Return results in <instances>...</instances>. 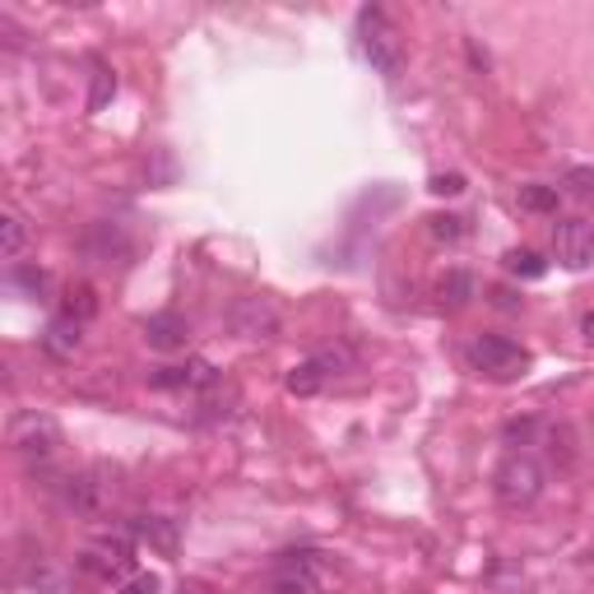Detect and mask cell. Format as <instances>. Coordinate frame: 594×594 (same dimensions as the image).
<instances>
[{
  "label": "cell",
  "mask_w": 594,
  "mask_h": 594,
  "mask_svg": "<svg viewBox=\"0 0 594 594\" xmlns=\"http://www.w3.org/2000/svg\"><path fill=\"white\" fill-rule=\"evenodd\" d=\"M432 191H436V195H460V191H464V177H460V172H436V177H432Z\"/></svg>",
  "instance_id": "26"
},
{
  "label": "cell",
  "mask_w": 594,
  "mask_h": 594,
  "mask_svg": "<svg viewBox=\"0 0 594 594\" xmlns=\"http://www.w3.org/2000/svg\"><path fill=\"white\" fill-rule=\"evenodd\" d=\"M23 594H74V585H70V572H61V566L33 562L29 576H23Z\"/></svg>",
  "instance_id": "16"
},
{
  "label": "cell",
  "mask_w": 594,
  "mask_h": 594,
  "mask_svg": "<svg viewBox=\"0 0 594 594\" xmlns=\"http://www.w3.org/2000/svg\"><path fill=\"white\" fill-rule=\"evenodd\" d=\"M23 242H29V228H23V219L14 210H6L0 214V255H6V261H19Z\"/></svg>",
  "instance_id": "18"
},
{
  "label": "cell",
  "mask_w": 594,
  "mask_h": 594,
  "mask_svg": "<svg viewBox=\"0 0 594 594\" xmlns=\"http://www.w3.org/2000/svg\"><path fill=\"white\" fill-rule=\"evenodd\" d=\"M131 251V238L121 232V223H93L89 232H84V255L89 261H98V265H112V255H125Z\"/></svg>",
  "instance_id": "15"
},
{
  "label": "cell",
  "mask_w": 594,
  "mask_h": 594,
  "mask_svg": "<svg viewBox=\"0 0 594 594\" xmlns=\"http://www.w3.org/2000/svg\"><path fill=\"white\" fill-rule=\"evenodd\" d=\"M74 566L89 576V581H98V585H121V581H131V572H135V538L125 534V530H117V534H98V538H89V544L74 553Z\"/></svg>",
  "instance_id": "2"
},
{
  "label": "cell",
  "mask_w": 594,
  "mask_h": 594,
  "mask_svg": "<svg viewBox=\"0 0 594 594\" xmlns=\"http://www.w3.org/2000/svg\"><path fill=\"white\" fill-rule=\"evenodd\" d=\"M493 302L502 306V312H515V306H521V298H515L511 289H493Z\"/></svg>",
  "instance_id": "28"
},
{
  "label": "cell",
  "mask_w": 594,
  "mask_h": 594,
  "mask_svg": "<svg viewBox=\"0 0 594 594\" xmlns=\"http://www.w3.org/2000/svg\"><path fill=\"white\" fill-rule=\"evenodd\" d=\"M427 223H432V238L436 242H460L464 238V219H455V214H436Z\"/></svg>",
  "instance_id": "24"
},
{
  "label": "cell",
  "mask_w": 594,
  "mask_h": 594,
  "mask_svg": "<svg viewBox=\"0 0 594 594\" xmlns=\"http://www.w3.org/2000/svg\"><path fill=\"white\" fill-rule=\"evenodd\" d=\"M470 298H474V274L470 270H446L442 283H436V302H442L446 312H460Z\"/></svg>",
  "instance_id": "17"
},
{
  "label": "cell",
  "mask_w": 594,
  "mask_h": 594,
  "mask_svg": "<svg viewBox=\"0 0 594 594\" xmlns=\"http://www.w3.org/2000/svg\"><path fill=\"white\" fill-rule=\"evenodd\" d=\"M340 572L316 548H289L270 566V594H330Z\"/></svg>",
  "instance_id": "1"
},
{
  "label": "cell",
  "mask_w": 594,
  "mask_h": 594,
  "mask_svg": "<svg viewBox=\"0 0 594 594\" xmlns=\"http://www.w3.org/2000/svg\"><path fill=\"white\" fill-rule=\"evenodd\" d=\"M98 479H102V470H89L66 483V506L74 515H102V506H108V483H98Z\"/></svg>",
  "instance_id": "12"
},
{
  "label": "cell",
  "mask_w": 594,
  "mask_h": 594,
  "mask_svg": "<svg viewBox=\"0 0 594 594\" xmlns=\"http://www.w3.org/2000/svg\"><path fill=\"white\" fill-rule=\"evenodd\" d=\"M232 334H242V340H274L279 334V306L265 302V298H242L232 302Z\"/></svg>",
  "instance_id": "9"
},
{
  "label": "cell",
  "mask_w": 594,
  "mask_h": 594,
  "mask_svg": "<svg viewBox=\"0 0 594 594\" xmlns=\"http://www.w3.org/2000/svg\"><path fill=\"white\" fill-rule=\"evenodd\" d=\"M358 47H363V57L372 61L376 74H385V80H400V70H404L400 33H395L391 14H385L381 6L358 10Z\"/></svg>",
  "instance_id": "3"
},
{
  "label": "cell",
  "mask_w": 594,
  "mask_h": 594,
  "mask_svg": "<svg viewBox=\"0 0 594 594\" xmlns=\"http://www.w3.org/2000/svg\"><path fill=\"white\" fill-rule=\"evenodd\" d=\"M506 270H511V274H521V279H538L548 265L538 261L534 251H506Z\"/></svg>",
  "instance_id": "23"
},
{
  "label": "cell",
  "mask_w": 594,
  "mask_h": 594,
  "mask_svg": "<svg viewBox=\"0 0 594 594\" xmlns=\"http://www.w3.org/2000/svg\"><path fill=\"white\" fill-rule=\"evenodd\" d=\"M117 93V74L108 70V66H93V93H89V112H102V108H108V98Z\"/></svg>",
  "instance_id": "21"
},
{
  "label": "cell",
  "mask_w": 594,
  "mask_h": 594,
  "mask_svg": "<svg viewBox=\"0 0 594 594\" xmlns=\"http://www.w3.org/2000/svg\"><path fill=\"white\" fill-rule=\"evenodd\" d=\"M464 363L487 381H521L530 372V349L506 340V334H479L464 344Z\"/></svg>",
  "instance_id": "4"
},
{
  "label": "cell",
  "mask_w": 594,
  "mask_h": 594,
  "mask_svg": "<svg viewBox=\"0 0 594 594\" xmlns=\"http://www.w3.org/2000/svg\"><path fill=\"white\" fill-rule=\"evenodd\" d=\"M14 283H23L33 298H42V289H47V270H38V265H14V274H10Z\"/></svg>",
  "instance_id": "25"
},
{
  "label": "cell",
  "mask_w": 594,
  "mask_h": 594,
  "mask_svg": "<svg viewBox=\"0 0 594 594\" xmlns=\"http://www.w3.org/2000/svg\"><path fill=\"white\" fill-rule=\"evenodd\" d=\"M144 381L153 391H210V385H219V372L204 358H187L177 368H149Z\"/></svg>",
  "instance_id": "7"
},
{
  "label": "cell",
  "mask_w": 594,
  "mask_h": 594,
  "mask_svg": "<svg viewBox=\"0 0 594 594\" xmlns=\"http://www.w3.org/2000/svg\"><path fill=\"white\" fill-rule=\"evenodd\" d=\"M493 493L502 506L521 511V506H534L538 493H544V464H538L530 451H511L497 470H493Z\"/></svg>",
  "instance_id": "5"
},
{
  "label": "cell",
  "mask_w": 594,
  "mask_h": 594,
  "mask_svg": "<svg viewBox=\"0 0 594 594\" xmlns=\"http://www.w3.org/2000/svg\"><path fill=\"white\" fill-rule=\"evenodd\" d=\"M98 312V298H93V289H89V283H74V289H66V312L61 316H74V321H89Z\"/></svg>",
  "instance_id": "20"
},
{
  "label": "cell",
  "mask_w": 594,
  "mask_h": 594,
  "mask_svg": "<svg viewBox=\"0 0 594 594\" xmlns=\"http://www.w3.org/2000/svg\"><path fill=\"white\" fill-rule=\"evenodd\" d=\"M84 344V325L74 316H51L47 330H42V353L47 358H61V363H70L74 353H80Z\"/></svg>",
  "instance_id": "13"
},
{
  "label": "cell",
  "mask_w": 594,
  "mask_h": 594,
  "mask_svg": "<svg viewBox=\"0 0 594 594\" xmlns=\"http://www.w3.org/2000/svg\"><path fill=\"white\" fill-rule=\"evenodd\" d=\"M581 334H585V340L594 344V316H585V321H581Z\"/></svg>",
  "instance_id": "29"
},
{
  "label": "cell",
  "mask_w": 594,
  "mask_h": 594,
  "mask_svg": "<svg viewBox=\"0 0 594 594\" xmlns=\"http://www.w3.org/2000/svg\"><path fill=\"white\" fill-rule=\"evenodd\" d=\"M125 534H131L135 544H149L153 553H163V557L177 553V521H168V515H131Z\"/></svg>",
  "instance_id": "11"
},
{
  "label": "cell",
  "mask_w": 594,
  "mask_h": 594,
  "mask_svg": "<svg viewBox=\"0 0 594 594\" xmlns=\"http://www.w3.org/2000/svg\"><path fill=\"white\" fill-rule=\"evenodd\" d=\"M344 368V353H334V349H325V353H312V358H302V363L289 372V381H283V385H289V395H321L325 391V381L334 376V372H340Z\"/></svg>",
  "instance_id": "10"
},
{
  "label": "cell",
  "mask_w": 594,
  "mask_h": 594,
  "mask_svg": "<svg viewBox=\"0 0 594 594\" xmlns=\"http://www.w3.org/2000/svg\"><path fill=\"white\" fill-rule=\"evenodd\" d=\"M163 585H159V576H149V572H140V576H131L125 581V590L121 594H159Z\"/></svg>",
  "instance_id": "27"
},
{
  "label": "cell",
  "mask_w": 594,
  "mask_h": 594,
  "mask_svg": "<svg viewBox=\"0 0 594 594\" xmlns=\"http://www.w3.org/2000/svg\"><path fill=\"white\" fill-rule=\"evenodd\" d=\"M521 210H530V214H557V187H544V182L521 187Z\"/></svg>",
  "instance_id": "19"
},
{
  "label": "cell",
  "mask_w": 594,
  "mask_h": 594,
  "mask_svg": "<svg viewBox=\"0 0 594 594\" xmlns=\"http://www.w3.org/2000/svg\"><path fill=\"white\" fill-rule=\"evenodd\" d=\"M562 187L572 191V195H581V200H594V168H590V163L566 168V172H562Z\"/></svg>",
  "instance_id": "22"
},
{
  "label": "cell",
  "mask_w": 594,
  "mask_h": 594,
  "mask_svg": "<svg viewBox=\"0 0 594 594\" xmlns=\"http://www.w3.org/2000/svg\"><path fill=\"white\" fill-rule=\"evenodd\" d=\"M553 251L566 270H585L594 265V223L585 219H562L553 228Z\"/></svg>",
  "instance_id": "8"
},
{
  "label": "cell",
  "mask_w": 594,
  "mask_h": 594,
  "mask_svg": "<svg viewBox=\"0 0 594 594\" xmlns=\"http://www.w3.org/2000/svg\"><path fill=\"white\" fill-rule=\"evenodd\" d=\"M187 334H191V325H187V316H177V312H153L144 321V340H149V349H159V353L187 349Z\"/></svg>",
  "instance_id": "14"
},
{
  "label": "cell",
  "mask_w": 594,
  "mask_h": 594,
  "mask_svg": "<svg viewBox=\"0 0 594 594\" xmlns=\"http://www.w3.org/2000/svg\"><path fill=\"white\" fill-rule=\"evenodd\" d=\"M10 446L19 455H29V460H51L61 451V423L51 419V413H14L10 419Z\"/></svg>",
  "instance_id": "6"
}]
</instances>
